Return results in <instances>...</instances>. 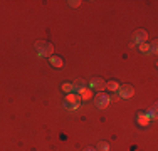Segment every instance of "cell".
Returning <instances> with one entry per match:
<instances>
[{"instance_id":"1","label":"cell","mask_w":158,"mask_h":151,"mask_svg":"<svg viewBox=\"0 0 158 151\" xmlns=\"http://www.w3.org/2000/svg\"><path fill=\"white\" fill-rule=\"evenodd\" d=\"M35 52L40 57H51V55H54V45L51 42H47V40H37Z\"/></svg>"},{"instance_id":"2","label":"cell","mask_w":158,"mask_h":151,"mask_svg":"<svg viewBox=\"0 0 158 151\" xmlns=\"http://www.w3.org/2000/svg\"><path fill=\"white\" fill-rule=\"evenodd\" d=\"M64 106H66L69 111H74V109H77L79 106H81V97L76 96V94H67L66 101H64Z\"/></svg>"},{"instance_id":"3","label":"cell","mask_w":158,"mask_h":151,"mask_svg":"<svg viewBox=\"0 0 158 151\" xmlns=\"http://www.w3.org/2000/svg\"><path fill=\"white\" fill-rule=\"evenodd\" d=\"M116 92L119 94L121 99H130V97H133L135 89H133V86H130V84H123V86H119V89L116 91Z\"/></svg>"},{"instance_id":"4","label":"cell","mask_w":158,"mask_h":151,"mask_svg":"<svg viewBox=\"0 0 158 151\" xmlns=\"http://www.w3.org/2000/svg\"><path fill=\"white\" fill-rule=\"evenodd\" d=\"M110 103H111V97L106 96V94H98V96L94 97V104H96V108H99V109L108 108Z\"/></svg>"},{"instance_id":"5","label":"cell","mask_w":158,"mask_h":151,"mask_svg":"<svg viewBox=\"0 0 158 151\" xmlns=\"http://www.w3.org/2000/svg\"><path fill=\"white\" fill-rule=\"evenodd\" d=\"M89 89H94V91H103L106 89V81H104L103 77H93L91 81H89Z\"/></svg>"},{"instance_id":"6","label":"cell","mask_w":158,"mask_h":151,"mask_svg":"<svg viewBox=\"0 0 158 151\" xmlns=\"http://www.w3.org/2000/svg\"><path fill=\"white\" fill-rule=\"evenodd\" d=\"M148 40V34L145 32V30H136L135 32V35H133V44H143V42H146Z\"/></svg>"},{"instance_id":"7","label":"cell","mask_w":158,"mask_h":151,"mask_svg":"<svg viewBox=\"0 0 158 151\" xmlns=\"http://www.w3.org/2000/svg\"><path fill=\"white\" fill-rule=\"evenodd\" d=\"M138 123H140V126H148L150 124V118L146 112H140L138 114Z\"/></svg>"},{"instance_id":"8","label":"cell","mask_w":158,"mask_h":151,"mask_svg":"<svg viewBox=\"0 0 158 151\" xmlns=\"http://www.w3.org/2000/svg\"><path fill=\"white\" fill-rule=\"evenodd\" d=\"M86 84H88V82H86L84 79H77V81L74 82V91H79V92H81V91H84L86 89Z\"/></svg>"},{"instance_id":"9","label":"cell","mask_w":158,"mask_h":151,"mask_svg":"<svg viewBox=\"0 0 158 151\" xmlns=\"http://www.w3.org/2000/svg\"><path fill=\"white\" fill-rule=\"evenodd\" d=\"M49 60H51V64H52L54 67H62V59L57 57V55H51V57H49Z\"/></svg>"},{"instance_id":"10","label":"cell","mask_w":158,"mask_h":151,"mask_svg":"<svg viewBox=\"0 0 158 151\" xmlns=\"http://www.w3.org/2000/svg\"><path fill=\"white\" fill-rule=\"evenodd\" d=\"M96 149L98 151H110L111 146H110V143H106V141H99L98 146H96Z\"/></svg>"},{"instance_id":"11","label":"cell","mask_w":158,"mask_h":151,"mask_svg":"<svg viewBox=\"0 0 158 151\" xmlns=\"http://www.w3.org/2000/svg\"><path fill=\"white\" fill-rule=\"evenodd\" d=\"M106 89H110V91H113V92H116V91L119 89V84L116 81H108L106 82Z\"/></svg>"},{"instance_id":"12","label":"cell","mask_w":158,"mask_h":151,"mask_svg":"<svg viewBox=\"0 0 158 151\" xmlns=\"http://www.w3.org/2000/svg\"><path fill=\"white\" fill-rule=\"evenodd\" d=\"M62 91L67 94H73L74 92V84H71V82H64L62 84Z\"/></svg>"},{"instance_id":"13","label":"cell","mask_w":158,"mask_h":151,"mask_svg":"<svg viewBox=\"0 0 158 151\" xmlns=\"http://www.w3.org/2000/svg\"><path fill=\"white\" fill-rule=\"evenodd\" d=\"M156 51H158V42H156V40H152V44H150V54L155 55Z\"/></svg>"},{"instance_id":"14","label":"cell","mask_w":158,"mask_h":151,"mask_svg":"<svg viewBox=\"0 0 158 151\" xmlns=\"http://www.w3.org/2000/svg\"><path fill=\"white\" fill-rule=\"evenodd\" d=\"M140 51L143 52V54H150V44H148V42L140 44Z\"/></svg>"},{"instance_id":"15","label":"cell","mask_w":158,"mask_h":151,"mask_svg":"<svg viewBox=\"0 0 158 151\" xmlns=\"http://www.w3.org/2000/svg\"><path fill=\"white\" fill-rule=\"evenodd\" d=\"M69 7H73V9H77L79 5H81V2H79V0H69Z\"/></svg>"},{"instance_id":"16","label":"cell","mask_w":158,"mask_h":151,"mask_svg":"<svg viewBox=\"0 0 158 151\" xmlns=\"http://www.w3.org/2000/svg\"><path fill=\"white\" fill-rule=\"evenodd\" d=\"M84 151H98V149H94V148H86Z\"/></svg>"}]
</instances>
